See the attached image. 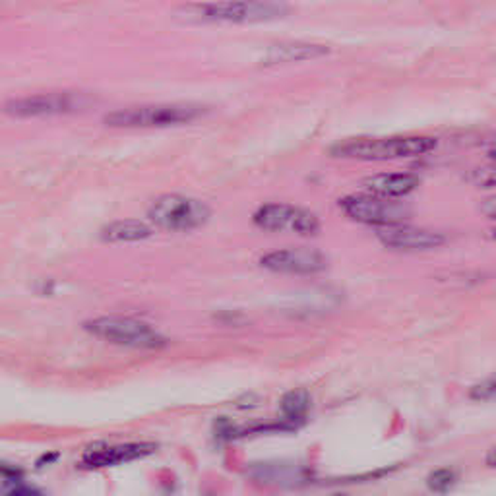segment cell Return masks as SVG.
<instances>
[{
	"label": "cell",
	"mask_w": 496,
	"mask_h": 496,
	"mask_svg": "<svg viewBox=\"0 0 496 496\" xmlns=\"http://www.w3.org/2000/svg\"><path fill=\"white\" fill-rule=\"evenodd\" d=\"M436 140L428 136H384V138H349L330 148L331 157L386 161V159L417 157L428 153Z\"/></svg>",
	"instance_id": "6da1fadb"
},
{
	"label": "cell",
	"mask_w": 496,
	"mask_h": 496,
	"mask_svg": "<svg viewBox=\"0 0 496 496\" xmlns=\"http://www.w3.org/2000/svg\"><path fill=\"white\" fill-rule=\"evenodd\" d=\"M204 107L192 103L142 105L128 109L113 110L105 115V123L117 128H153V126H175L190 123L204 115Z\"/></svg>",
	"instance_id": "7a4b0ae2"
},
{
	"label": "cell",
	"mask_w": 496,
	"mask_h": 496,
	"mask_svg": "<svg viewBox=\"0 0 496 496\" xmlns=\"http://www.w3.org/2000/svg\"><path fill=\"white\" fill-rule=\"evenodd\" d=\"M190 18L202 21H227V24H260L279 20L289 14V6L281 2H215L188 6Z\"/></svg>",
	"instance_id": "3957f363"
},
{
	"label": "cell",
	"mask_w": 496,
	"mask_h": 496,
	"mask_svg": "<svg viewBox=\"0 0 496 496\" xmlns=\"http://www.w3.org/2000/svg\"><path fill=\"white\" fill-rule=\"evenodd\" d=\"M86 330L105 341L126 345L134 349H159L167 343V339L157 330H153L150 324H145L142 320H134V318H97L86 324Z\"/></svg>",
	"instance_id": "277c9868"
},
{
	"label": "cell",
	"mask_w": 496,
	"mask_h": 496,
	"mask_svg": "<svg viewBox=\"0 0 496 496\" xmlns=\"http://www.w3.org/2000/svg\"><path fill=\"white\" fill-rule=\"evenodd\" d=\"M212 215L204 202L179 194L161 196L148 210V217L161 229L169 231H190L202 227Z\"/></svg>",
	"instance_id": "5b68a950"
},
{
	"label": "cell",
	"mask_w": 496,
	"mask_h": 496,
	"mask_svg": "<svg viewBox=\"0 0 496 496\" xmlns=\"http://www.w3.org/2000/svg\"><path fill=\"white\" fill-rule=\"evenodd\" d=\"M91 101L93 99L88 93H80V91H51V93L10 99L8 103H4V113L14 115V117L68 115V113L88 109Z\"/></svg>",
	"instance_id": "8992f818"
},
{
	"label": "cell",
	"mask_w": 496,
	"mask_h": 496,
	"mask_svg": "<svg viewBox=\"0 0 496 496\" xmlns=\"http://www.w3.org/2000/svg\"><path fill=\"white\" fill-rule=\"evenodd\" d=\"M345 215H349L353 221L376 225V227H388V225H400L407 217V207L401 202L376 198V196H349L339 202Z\"/></svg>",
	"instance_id": "52a82bcc"
},
{
	"label": "cell",
	"mask_w": 496,
	"mask_h": 496,
	"mask_svg": "<svg viewBox=\"0 0 496 496\" xmlns=\"http://www.w3.org/2000/svg\"><path fill=\"white\" fill-rule=\"evenodd\" d=\"M254 223L266 231H291L306 237L320 231L316 215L291 204H266L254 214Z\"/></svg>",
	"instance_id": "ba28073f"
},
{
	"label": "cell",
	"mask_w": 496,
	"mask_h": 496,
	"mask_svg": "<svg viewBox=\"0 0 496 496\" xmlns=\"http://www.w3.org/2000/svg\"><path fill=\"white\" fill-rule=\"evenodd\" d=\"M262 266L279 274H316L326 268V258L314 248H281L264 256Z\"/></svg>",
	"instance_id": "9c48e42d"
},
{
	"label": "cell",
	"mask_w": 496,
	"mask_h": 496,
	"mask_svg": "<svg viewBox=\"0 0 496 496\" xmlns=\"http://www.w3.org/2000/svg\"><path fill=\"white\" fill-rule=\"evenodd\" d=\"M152 442H126V444H95L83 452V463L88 467H109L118 463L134 462L155 452Z\"/></svg>",
	"instance_id": "30bf717a"
},
{
	"label": "cell",
	"mask_w": 496,
	"mask_h": 496,
	"mask_svg": "<svg viewBox=\"0 0 496 496\" xmlns=\"http://www.w3.org/2000/svg\"><path fill=\"white\" fill-rule=\"evenodd\" d=\"M376 237L382 244L396 250H430L440 247L446 239L436 231L409 227V225H388L376 229Z\"/></svg>",
	"instance_id": "8fae6325"
},
{
	"label": "cell",
	"mask_w": 496,
	"mask_h": 496,
	"mask_svg": "<svg viewBox=\"0 0 496 496\" xmlns=\"http://www.w3.org/2000/svg\"><path fill=\"white\" fill-rule=\"evenodd\" d=\"M419 186V177L413 172H380L363 180V188L371 196L396 200L405 194L413 192Z\"/></svg>",
	"instance_id": "7c38bea8"
},
{
	"label": "cell",
	"mask_w": 496,
	"mask_h": 496,
	"mask_svg": "<svg viewBox=\"0 0 496 496\" xmlns=\"http://www.w3.org/2000/svg\"><path fill=\"white\" fill-rule=\"evenodd\" d=\"M330 53V48L316 43H279L266 51L262 64L266 66H277L285 62H303L312 61L318 56H324Z\"/></svg>",
	"instance_id": "4fadbf2b"
},
{
	"label": "cell",
	"mask_w": 496,
	"mask_h": 496,
	"mask_svg": "<svg viewBox=\"0 0 496 496\" xmlns=\"http://www.w3.org/2000/svg\"><path fill=\"white\" fill-rule=\"evenodd\" d=\"M101 237H103V241L109 242L144 241L148 237H152V229L142 221H115L101 231Z\"/></svg>",
	"instance_id": "5bb4252c"
},
{
	"label": "cell",
	"mask_w": 496,
	"mask_h": 496,
	"mask_svg": "<svg viewBox=\"0 0 496 496\" xmlns=\"http://www.w3.org/2000/svg\"><path fill=\"white\" fill-rule=\"evenodd\" d=\"M281 413L285 417V425L287 427H296L301 425V420L306 417L310 409V393L303 388L291 390L281 398Z\"/></svg>",
	"instance_id": "9a60e30c"
},
{
	"label": "cell",
	"mask_w": 496,
	"mask_h": 496,
	"mask_svg": "<svg viewBox=\"0 0 496 496\" xmlns=\"http://www.w3.org/2000/svg\"><path fill=\"white\" fill-rule=\"evenodd\" d=\"M458 471L455 469H450V467H442V469H436V471H433L430 475H428L427 479V485L428 489L433 490V492H448L452 487L455 485V481H458Z\"/></svg>",
	"instance_id": "2e32d148"
},
{
	"label": "cell",
	"mask_w": 496,
	"mask_h": 496,
	"mask_svg": "<svg viewBox=\"0 0 496 496\" xmlns=\"http://www.w3.org/2000/svg\"><path fill=\"white\" fill-rule=\"evenodd\" d=\"M467 180L477 188H496V165H485L471 169Z\"/></svg>",
	"instance_id": "e0dca14e"
},
{
	"label": "cell",
	"mask_w": 496,
	"mask_h": 496,
	"mask_svg": "<svg viewBox=\"0 0 496 496\" xmlns=\"http://www.w3.org/2000/svg\"><path fill=\"white\" fill-rule=\"evenodd\" d=\"M469 398L475 401L496 400V372L492 376H489V378L479 382L477 386H473V390L469 392Z\"/></svg>",
	"instance_id": "ac0fdd59"
},
{
	"label": "cell",
	"mask_w": 496,
	"mask_h": 496,
	"mask_svg": "<svg viewBox=\"0 0 496 496\" xmlns=\"http://www.w3.org/2000/svg\"><path fill=\"white\" fill-rule=\"evenodd\" d=\"M2 496H43V492L37 487H31V485L12 479V481L4 485Z\"/></svg>",
	"instance_id": "d6986e66"
},
{
	"label": "cell",
	"mask_w": 496,
	"mask_h": 496,
	"mask_svg": "<svg viewBox=\"0 0 496 496\" xmlns=\"http://www.w3.org/2000/svg\"><path fill=\"white\" fill-rule=\"evenodd\" d=\"M215 436L221 440H233L242 436V428H239L229 419H219L215 423Z\"/></svg>",
	"instance_id": "ffe728a7"
},
{
	"label": "cell",
	"mask_w": 496,
	"mask_h": 496,
	"mask_svg": "<svg viewBox=\"0 0 496 496\" xmlns=\"http://www.w3.org/2000/svg\"><path fill=\"white\" fill-rule=\"evenodd\" d=\"M481 212L485 217L496 221V196H490V198H487V200H482Z\"/></svg>",
	"instance_id": "44dd1931"
},
{
	"label": "cell",
	"mask_w": 496,
	"mask_h": 496,
	"mask_svg": "<svg viewBox=\"0 0 496 496\" xmlns=\"http://www.w3.org/2000/svg\"><path fill=\"white\" fill-rule=\"evenodd\" d=\"M487 463H489L490 467H496V448L487 455Z\"/></svg>",
	"instance_id": "7402d4cb"
},
{
	"label": "cell",
	"mask_w": 496,
	"mask_h": 496,
	"mask_svg": "<svg viewBox=\"0 0 496 496\" xmlns=\"http://www.w3.org/2000/svg\"><path fill=\"white\" fill-rule=\"evenodd\" d=\"M334 496H347V495H341V492H338V495H334Z\"/></svg>",
	"instance_id": "603a6c76"
},
{
	"label": "cell",
	"mask_w": 496,
	"mask_h": 496,
	"mask_svg": "<svg viewBox=\"0 0 496 496\" xmlns=\"http://www.w3.org/2000/svg\"><path fill=\"white\" fill-rule=\"evenodd\" d=\"M492 157H495V159H496V150H495V152H492Z\"/></svg>",
	"instance_id": "cb8c5ba5"
}]
</instances>
